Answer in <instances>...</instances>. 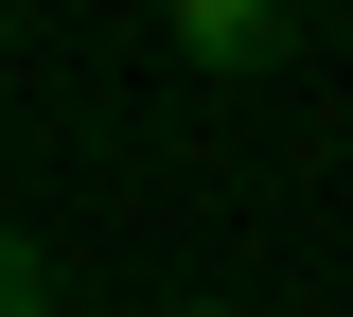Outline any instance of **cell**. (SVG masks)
<instances>
[{
  "instance_id": "obj_3",
  "label": "cell",
  "mask_w": 353,
  "mask_h": 317,
  "mask_svg": "<svg viewBox=\"0 0 353 317\" xmlns=\"http://www.w3.org/2000/svg\"><path fill=\"white\" fill-rule=\"evenodd\" d=\"M176 317H248V300H176Z\"/></svg>"
},
{
  "instance_id": "obj_2",
  "label": "cell",
  "mask_w": 353,
  "mask_h": 317,
  "mask_svg": "<svg viewBox=\"0 0 353 317\" xmlns=\"http://www.w3.org/2000/svg\"><path fill=\"white\" fill-rule=\"evenodd\" d=\"M53 300V247H36V229H0V317H36Z\"/></svg>"
},
{
  "instance_id": "obj_4",
  "label": "cell",
  "mask_w": 353,
  "mask_h": 317,
  "mask_svg": "<svg viewBox=\"0 0 353 317\" xmlns=\"http://www.w3.org/2000/svg\"><path fill=\"white\" fill-rule=\"evenodd\" d=\"M0 36H18V0H0Z\"/></svg>"
},
{
  "instance_id": "obj_1",
  "label": "cell",
  "mask_w": 353,
  "mask_h": 317,
  "mask_svg": "<svg viewBox=\"0 0 353 317\" xmlns=\"http://www.w3.org/2000/svg\"><path fill=\"white\" fill-rule=\"evenodd\" d=\"M159 36L212 71V89H248V71H283V36H301V0H159Z\"/></svg>"
}]
</instances>
